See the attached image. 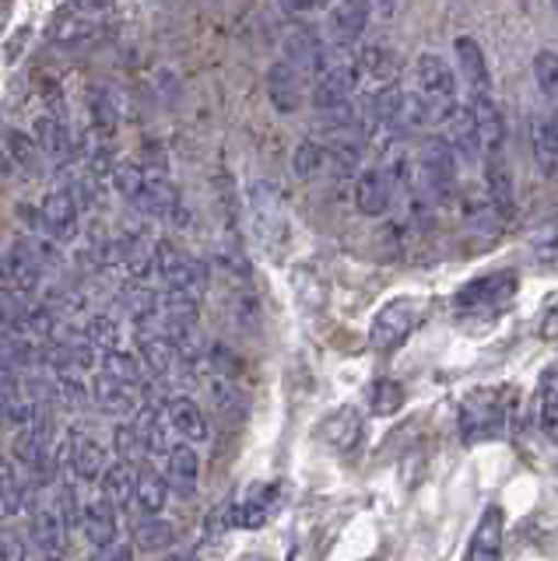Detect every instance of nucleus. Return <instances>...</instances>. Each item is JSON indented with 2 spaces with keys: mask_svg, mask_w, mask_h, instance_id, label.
I'll use <instances>...</instances> for the list:
<instances>
[{
  "mask_svg": "<svg viewBox=\"0 0 558 561\" xmlns=\"http://www.w3.org/2000/svg\"><path fill=\"white\" fill-rule=\"evenodd\" d=\"M460 197V210H464V225H467V232H475V236H496L505 215L496 207V201L488 197V193H457Z\"/></svg>",
  "mask_w": 558,
  "mask_h": 561,
  "instance_id": "28",
  "label": "nucleus"
},
{
  "mask_svg": "<svg viewBox=\"0 0 558 561\" xmlns=\"http://www.w3.org/2000/svg\"><path fill=\"white\" fill-rule=\"evenodd\" d=\"M394 197H397V186L387 175L379 162L376 165H365L355 180V207L362 210L365 218H383L387 210L394 207Z\"/></svg>",
  "mask_w": 558,
  "mask_h": 561,
  "instance_id": "14",
  "label": "nucleus"
},
{
  "mask_svg": "<svg viewBox=\"0 0 558 561\" xmlns=\"http://www.w3.org/2000/svg\"><path fill=\"white\" fill-rule=\"evenodd\" d=\"M130 207L141 218H155V221H176L183 215L180 190L166 180L162 169H148V180H145L141 193H137Z\"/></svg>",
  "mask_w": 558,
  "mask_h": 561,
  "instance_id": "12",
  "label": "nucleus"
},
{
  "mask_svg": "<svg viewBox=\"0 0 558 561\" xmlns=\"http://www.w3.org/2000/svg\"><path fill=\"white\" fill-rule=\"evenodd\" d=\"M78 215H81L78 197L67 186H60V190H49L43 197V204L36 210V221L32 225H36L46 239L71 242L78 236Z\"/></svg>",
  "mask_w": 558,
  "mask_h": 561,
  "instance_id": "10",
  "label": "nucleus"
},
{
  "mask_svg": "<svg viewBox=\"0 0 558 561\" xmlns=\"http://www.w3.org/2000/svg\"><path fill=\"white\" fill-rule=\"evenodd\" d=\"M169 499V481L162 470H155L151 463L137 467V484H134V505L141 508V516H162Z\"/></svg>",
  "mask_w": 558,
  "mask_h": 561,
  "instance_id": "30",
  "label": "nucleus"
},
{
  "mask_svg": "<svg viewBox=\"0 0 558 561\" xmlns=\"http://www.w3.org/2000/svg\"><path fill=\"white\" fill-rule=\"evenodd\" d=\"M92 400L99 411H106L113 417H127L141 408V386H130V382H119L106 373H99L92 379Z\"/></svg>",
  "mask_w": 558,
  "mask_h": 561,
  "instance_id": "18",
  "label": "nucleus"
},
{
  "mask_svg": "<svg viewBox=\"0 0 558 561\" xmlns=\"http://www.w3.org/2000/svg\"><path fill=\"white\" fill-rule=\"evenodd\" d=\"M67 463L78 473L81 481H99L102 470H106V449H102L99 438L89 432H71L67 435Z\"/></svg>",
  "mask_w": 558,
  "mask_h": 561,
  "instance_id": "22",
  "label": "nucleus"
},
{
  "mask_svg": "<svg viewBox=\"0 0 558 561\" xmlns=\"http://www.w3.org/2000/svg\"><path fill=\"white\" fill-rule=\"evenodd\" d=\"M414 183L425 193L432 207H446L457 197V151L446 145V137H425L414 158Z\"/></svg>",
  "mask_w": 558,
  "mask_h": 561,
  "instance_id": "4",
  "label": "nucleus"
},
{
  "mask_svg": "<svg viewBox=\"0 0 558 561\" xmlns=\"http://www.w3.org/2000/svg\"><path fill=\"white\" fill-rule=\"evenodd\" d=\"M513 421H516V400L510 390H475L460 403V438L470 446L505 435Z\"/></svg>",
  "mask_w": 558,
  "mask_h": 561,
  "instance_id": "3",
  "label": "nucleus"
},
{
  "mask_svg": "<svg viewBox=\"0 0 558 561\" xmlns=\"http://www.w3.org/2000/svg\"><path fill=\"white\" fill-rule=\"evenodd\" d=\"M516 288H520V277L513 271H492V274H481L475 280H467V285L453 295V309L460 316H499L505 306L516 298Z\"/></svg>",
  "mask_w": 558,
  "mask_h": 561,
  "instance_id": "5",
  "label": "nucleus"
},
{
  "mask_svg": "<svg viewBox=\"0 0 558 561\" xmlns=\"http://www.w3.org/2000/svg\"><path fill=\"white\" fill-rule=\"evenodd\" d=\"M89 561H134V548L127 540H110L102 543V548H92V558Z\"/></svg>",
  "mask_w": 558,
  "mask_h": 561,
  "instance_id": "46",
  "label": "nucleus"
},
{
  "mask_svg": "<svg viewBox=\"0 0 558 561\" xmlns=\"http://www.w3.org/2000/svg\"><path fill=\"white\" fill-rule=\"evenodd\" d=\"M78 526H81L84 540H89V548H102V543L116 540V534H119L116 508L106 499H102V495L81 505V523Z\"/></svg>",
  "mask_w": 558,
  "mask_h": 561,
  "instance_id": "27",
  "label": "nucleus"
},
{
  "mask_svg": "<svg viewBox=\"0 0 558 561\" xmlns=\"http://www.w3.org/2000/svg\"><path fill=\"white\" fill-rule=\"evenodd\" d=\"M134 432L145 443L148 456H159V460H166L169 449L176 446V432H172L166 403H141L134 411Z\"/></svg>",
  "mask_w": 558,
  "mask_h": 561,
  "instance_id": "15",
  "label": "nucleus"
},
{
  "mask_svg": "<svg viewBox=\"0 0 558 561\" xmlns=\"http://www.w3.org/2000/svg\"><path fill=\"white\" fill-rule=\"evenodd\" d=\"M414 92L422 95L432 127H443L453 113L464 110L457 75L440 53H418L414 57Z\"/></svg>",
  "mask_w": 558,
  "mask_h": 561,
  "instance_id": "2",
  "label": "nucleus"
},
{
  "mask_svg": "<svg viewBox=\"0 0 558 561\" xmlns=\"http://www.w3.org/2000/svg\"><path fill=\"white\" fill-rule=\"evenodd\" d=\"M323 435H327V443L348 453V449H355V443L362 438V417L355 408H341L334 411L327 421H323Z\"/></svg>",
  "mask_w": 558,
  "mask_h": 561,
  "instance_id": "34",
  "label": "nucleus"
},
{
  "mask_svg": "<svg viewBox=\"0 0 558 561\" xmlns=\"http://www.w3.org/2000/svg\"><path fill=\"white\" fill-rule=\"evenodd\" d=\"M22 561H25V558H22Z\"/></svg>",
  "mask_w": 558,
  "mask_h": 561,
  "instance_id": "53",
  "label": "nucleus"
},
{
  "mask_svg": "<svg viewBox=\"0 0 558 561\" xmlns=\"http://www.w3.org/2000/svg\"><path fill=\"white\" fill-rule=\"evenodd\" d=\"M292 169H295V175L299 180H317V175H323L327 172V145L320 137H309V140H303L299 148H295V158H292Z\"/></svg>",
  "mask_w": 558,
  "mask_h": 561,
  "instance_id": "38",
  "label": "nucleus"
},
{
  "mask_svg": "<svg viewBox=\"0 0 558 561\" xmlns=\"http://www.w3.org/2000/svg\"><path fill=\"white\" fill-rule=\"evenodd\" d=\"M306 75L299 67H292L288 60H277L267 67V78H264V88H267V99L277 113H295V110H303V102H306Z\"/></svg>",
  "mask_w": 558,
  "mask_h": 561,
  "instance_id": "13",
  "label": "nucleus"
},
{
  "mask_svg": "<svg viewBox=\"0 0 558 561\" xmlns=\"http://www.w3.org/2000/svg\"><path fill=\"white\" fill-rule=\"evenodd\" d=\"M119 25L116 0H64L46 22V43L60 49H84L106 43Z\"/></svg>",
  "mask_w": 558,
  "mask_h": 561,
  "instance_id": "1",
  "label": "nucleus"
},
{
  "mask_svg": "<svg viewBox=\"0 0 558 561\" xmlns=\"http://www.w3.org/2000/svg\"><path fill=\"white\" fill-rule=\"evenodd\" d=\"M166 481L169 491H176L180 499H190L197 491L201 481V456L194 449V443H176L166 456Z\"/></svg>",
  "mask_w": 558,
  "mask_h": 561,
  "instance_id": "20",
  "label": "nucleus"
},
{
  "mask_svg": "<svg viewBox=\"0 0 558 561\" xmlns=\"http://www.w3.org/2000/svg\"><path fill=\"white\" fill-rule=\"evenodd\" d=\"M425 316V302L422 298H394V302L383 306L376 316H373V327H369V341L376 351H397L405 344L411 333L418 330Z\"/></svg>",
  "mask_w": 558,
  "mask_h": 561,
  "instance_id": "8",
  "label": "nucleus"
},
{
  "mask_svg": "<svg viewBox=\"0 0 558 561\" xmlns=\"http://www.w3.org/2000/svg\"><path fill=\"white\" fill-rule=\"evenodd\" d=\"M0 516H4V505H0Z\"/></svg>",
  "mask_w": 558,
  "mask_h": 561,
  "instance_id": "52",
  "label": "nucleus"
},
{
  "mask_svg": "<svg viewBox=\"0 0 558 561\" xmlns=\"http://www.w3.org/2000/svg\"><path fill=\"white\" fill-rule=\"evenodd\" d=\"M250 221H253V236L264 250H277L288 236V210L285 197L274 183L260 180L250 186Z\"/></svg>",
  "mask_w": 558,
  "mask_h": 561,
  "instance_id": "7",
  "label": "nucleus"
},
{
  "mask_svg": "<svg viewBox=\"0 0 558 561\" xmlns=\"http://www.w3.org/2000/svg\"><path fill=\"white\" fill-rule=\"evenodd\" d=\"M176 561H197V554H183V558H176Z\"/></svg>",
  "mask_w": 558,
  "mask_h": 561,
  "instance_id": "50",
  "label": "nucleus"
},
{
  "mask_svg": "<svg viewBox=\"0 0 558 561\" xmlns=\"http://www.w3.org/2000/svg\"><path fill=\"white\" fill-rule=\"evenodd\" d=\"M534 414H537L540 435H545L548 443H558V368H551V373L540 376Z\"/></svg>",
  "mask_w": 558,
  "mask_h": 561,
  "instance_id": "32",
  "label": "nucleus"
},
{
  "mask_svg": "<svg viewBox=\"0 0 558 561\" xmlns=\"http://www.w3.org/2000/svg\"><path fill=\"white\" fill-rule=\"evenodd\" d=\"M32 137H36V145L46 154V162L67 165L75 158V137H71V130H67L64 116H57V113H43V116L32 119Z\"/></svg>",
  "mask_w": 558,
  "mask_h": 561,
  "instance_id": "17",
  "label": "nucleus"
},
{
  "mask_svg": "<svg viewBox=\"0 0 558 561\" xmlns=\"http://www.w3.org/2000/svg\"><path fill=\"white\" fill-rule=\"evenodd\" d=\"M453 49H457V64H460V75L467 81V92L470 95L492 92V70H488L485 49L478 46V39H470V35H457Z\"/></svg>",
  "mask_w": 558,
  "mask_h": 561,
  "instance_id": "23",
  "label": "nucleus"
},
{
  "mask_svg": "<svg viewBox=\"0 0 558 561\" xmlns=\"http://www.w3.org/2000/svg\"><path fill=\"white\" fill-rule=\"evenodd\" d=\"M534 81L545 99H558V53L555 49L534 53Z\"/></svg>",
  "mask_w": 558,
  "mask_h": 561,
  "instance_id": "40",
  "label": "nucleus"
},
{
  "mask_svg": "<svg viewBox=\"0 0 558 561\" xmlns=\"http://www.w3.org/2000/svg\"><path fill=\"white\" fill-rule=\"evenodd\" d=\"M54 508L60 513L67 530H75V526L81 523V502H78V491L71 484H57V491H54Z\"/></svg>",
  "mask_w": 558,
  "mask_h": 561,
  "instance_id": "44",
  "label": "nucleus"
},
{
  "mask_svg": "<svg viewBox=\"0 0 558 561\" xmlns=\"http://www.w3.org/2000/svg\"><path fill=\"white\" fill-rule=\"evenodd\" d=\"M531 148H534V162L545 175H558V123L555 116L534 113L531 116Z\"/></svg>",
  "mask_w": 558,
  "mask_h": 561,
  "instance_id": "29",
  "label": "nucleus"
},
{
  "mask_svg": "<svg viewBox=\"0 0 558 561\" xmlns=\"http://www.w3.org/2000/svg\"><path fill=\"white\" fill-rule=\"evenodd\" d=\"M330 4H334V0H282V11L292 18H306V14L327 11Z\"/></svg>",
  "mask_w": 558,
  "mask_h": 561,
  "instance_id": "47",
  "label": "nucleus"
},
{
  "mask_svg": "<svg viewBox=\"0 0 558 561\" xmlns=\"http://www.w3.org/2000/svg\"><path fill=\"white\" fill-rule=\"evenodd\" d=\"M355 64L362 70V78H373L376 84L397 81V57H394V49H387V46H365Z\"/></svg>",
  "mask_w": 558,
  "mask_h": 561,
  "instance_id": "37",
  "label": "nucleus"
},
{
  "mask_svg": "<svg viewBox=\"0 0 558 561\" xmlns=\"http://www.w3.org/2000/svg\"><path fill=\"white\" fill-rule=\"evenodd\" d=\"M29 502V481H25V473L8 463V460H0V505H4V516H14V513H22Z\"/></svg>",
  "mask_w": 558,
  "mask_h": 561,
  "instance_id": "36",
  "label": "nucleus"
},
{
  "mask_svg": "<svg viewBox=\"0 0 558 561\" xmlns=\"http://www.w3.org/2000/svg\"><path fill=\"white\" fill-rule=\"evenodd\" d=\"M499 558H502V508L488 505L475 526V537L467 543L464 561H499Z\"/></svg>",
  "mask_w": 558,
  "mask_h": 561,
  "instance_id": "25",
  "label": "nucleus"
},
{
  "mask_svg": "<svg viewBox=\"0 0 558 561\" xmlns=\"http://www.w3.org/2000/svg\"><path fill=\"white\" fill-rule=\"evenodd\" d=\"M81 337L95 351H113V347H119V323L110 320V316H92V320L84 323Z\"/></svg>",
  "mask_w": 558,
  "mask_h": 561,
  "instance_id": "41",
  "label": "nucleus"
},
{
  "mask_svg": "<svg viewBox=\"0 0 558 561\" xmlns=\"http://www.w3.org/2000/svg\"><path fill=\"white\" fill-rule=\"evenodd\" d=\"M534 260L540 267H558V221L534 239Z\"/></svg>",
  "mask_w": 558,
  "mask_h": 561,
  "instance_id": "45",
  "label": "nucleus"
},
{
  "mask_svg": "<svg viewBox=\"0 0 558 561\" xmlns=\"http://www.w3.org/2000/svg\"><path fill=\"white\" fill-rule=\"evenodd\" d=\"M11 11H14V0H0V32L8 28V22H11Z\"/></svg>",
  "mask_w": 558,
  "mask_h": 561,
  "instance_id": "49",
  "label": "nucleus"
},
{
  "mask_svg": "<svg viewBox=\"0 0 558 561\" xmlns=\"http://www.w3.org/2000/svg\"><path fill=\"white\" fill-rule=\"evenodd\" d=\"M172 526L166 523V519H159V516H145V523H137V530H134V537H137V543H141L145 551H159V548H169L172 543Z\"/></svg>",
  "mask_w": 558,
  "mask_h": 561,
  "instance_id": "43",
  "label": "nucleus"
},
{
  "mask_svg": "<svg viewBox=\"0 0 558 561\" xmlns=\"http://www.w3.org/2000/svg\"><path fill=\"white\" fill-rule=\"evenodd\" d=\"M166 411L172 421V432H176V438H183V443L197 446V443H207V438H212V425H207L204 411L190 397H169Z\"/></svg>",
  "mask_w": 558,
  "mask_h": 561,
  "instance_id": "24",
  "label": "nucleus"
},
{
  "mask_svg": "<svg viewBox=\"0 0 558 561\" xmlns=\"http://www.w3.org/2000/svg\"><path fill=\"white\" fill-rule=\"evenodd\" d=\"M32 540H36V548L46 554V558H60L64 554V548H67V526H64V519H60V513L54 508V502H46V505H39L36 508V516H32Z\"/></svg>",
  "mask_w": 558,
  "mask_h": 561,
  "instance_id": "26",
  "label": "nucleus"
},
{
  "mask_svg": "<svg viewBox=\"0 0 558 561\" xmlns=\"http://www.w3.org/2000/svg\"><path fill=\"white\" fill-rule=\"evenodd\" d=\"M102 373L119 379V382H130V386H141L145 390V382H148V368L141 362V355H130V351H102Z\"/></svg>",
  "mask_w": 558,
  "mask_h": 561,
  "instance_id": "35",
  "label": "nucleus"
},
{
  "mask_svg": "<svg viewBox=\"0 0 558 561\" xmlns=\"http://www.w3.org/2000/svg\"><path fill=\"white\" fill-rule=\"evenodd\" d=\"M369 14H373V0H334L327 8V22H323L327 43L341 53L355 49L365 28H369Z\"/></svg>",
  "mask_w": 558,
  "mask_h": 561,
  "instance_id": "9",
  "label": "nucleus"
},
{
  "mask_svg": "<svg viewBox=\"0 0 558 561\" xmlns=\"http://www.w3.org/2000/svg\"><path fill=\"white\" fill-rule=\"evenodd\" d=\"M134 484H137V467L124 463V460L110 463L106 470H102V478H99L102 499H106L113 508H119V513H124V508L134 502Z\"/></svg>",
  "mask_w": 558,
  "mask_h": 561,
  "instance_id": "31",
  "label": "nucleus"
},
{
  "mask_svg": "<svg viewBox=\"0 0 558 561\" xmlns=\"http://www.w3.org/2000/svg\"><path fill=\"white\" fill-rule=\"evenodd\" d=\"M341 49H334L327 43V35L323 32H317V28H295L288 39H285V60L292 64V67H299L303 75L312 81L320 75V70L338 57Z\"/></svg>",
  "mask_w": 558,
  "mask_h": 561,
  "instance_id": "11",
  "label": "nucleus"
},
{
  "mask_svg": "<svg viewBox=\"0 0 558 561\" xmlns=\"http://www.w3.org/2000/svg\"><path fill=\"white\" fill-rule=\"evenodd\" d=\"M369 408L379 417L397 414L400 408H405V386H400L397 379H376L373 390H369Z\"/></svg>",
  "mask_w": 558,
  "mask_h": 561,
  "instance_id": "39",
  "label": "nucleus"
},
{
  "mask_svg": "<svg viewBox=\"0 0 558 561\" xmlns=\"http://www.w3.org/2000/svg\"><path fill=\"white\" fill-rule=\"evenodd\" d=\"M4 154H8V162L19 169L22 175H43V169H46V154L39 151L36 137H32V134L11 130L4 137Z\"/></svg>",
  "mask_w": 558,
  "mask_h": 561,
  "instance_id": "33",
  "label": "nucleus"
},
{
  "mask_svg": "<svg viewBox=\"0 0 558 561\" xmlns=\"http://www.w3.org/2000/svg\"><path fill=\"white\" fill-rule=\"evenodd\" d=\"M551 8H555V14H558V0H551Z\"/></svg>",
  "mask_w": 558,
  "mask_h": 561,
  "instance_id": "51",
  "label": "nucleus"
},
{
  "mask_svg": "<svg viewBox=\"0 0 558 561\" xmlns=\"http://www.w3.org/2000/svg\"><path fill=\"white\" fill-rule=\"evenodd\" d=\"M362 81V70L358 64L348 57V53H338L317 78L309 84V102L317 113H330V110H341L355 99V88Z\"/></svg>",
  "mask_w": 558,
  "mask_h": 561,
  "instance_id": "6",
  "label": "nucleus"
},
{
  "mask_svg": "<svg viewBox=\"0 0 558 561\" xmlns=\"http://www.w3.org/2000/svg\"><path fill=\"white\" fill-rule=\"evenodd\" d=\"M277 505H282V484H257L250 488L247 499L232 505V526L257 530V526H264L277 513Z\"/></svg>",
  "mask_w": 558,
  "mask_h": 561,
  "instance_id": "21",
  "label": "nucleus"
},
{
  "mask_svg": "<svg viewBox=\"0 0 558 561\" xmlns=\"http://www.w3.org/2000/svg\"><path fill=\"white\" fill-rule=\"evenodd\" d=\"M113 446H116V456L124 463H134V467H141V463H148L151 456H148V449H145V443L137 438V432H134V425H116V432H113Z\"/></svg>",
  "mask_w": 558,
  "mask_h": 561,
  "instance_id": "42",
  "label": "nucleus"
},
{
  "mask_svg": "<svg viewBox=\"0 0 558 561\" xmlns=\"http://www.w3.org/2000/svg\"><path fill=\"white\" fill-rule=\"evenodd\" d=\"M22 558H25L22 537H14L11 530H0V561H22Z\"/></svg>",
  "mask_w": 558,
  "mask_h": 561,
  "instance_id": "48",
  "label": "nucleus"
},
{
  "mask_svg": "<svg viewBox=\"0 0 558 561\" xmlns=\"http://www.w3.org/2000/svg\"><path fill=\"white\" fill-rule=\"evenodd\" d=\"M481 165H485V193L496 201V207L505 215V221H510L516 215V183H513L510 162H505V148L485 151Z\"/></svg>",
  "mask_w": 558,
  "mask_h": 561,
  "instance_id": "16",
  "label": "nucleus"
},
{
  "mask_svg": "<svg viewBox=\"0 0 558 561\" xmlns=\"http://www.w3.org/2000/svg\"><path fill=\"white\" fill-rule=\"evenodd\" d=\"M467 113H470V119H475V134H478L481 154H485V151H499V148H505L502 113H499V105H496V95H492V92L470 95V99H467Z\"/></svg>",
  "mask_w": 558,
  "mask_h": 561,
  "instance_id": "19",
  "label": "nucleus"
}]
</instances>
